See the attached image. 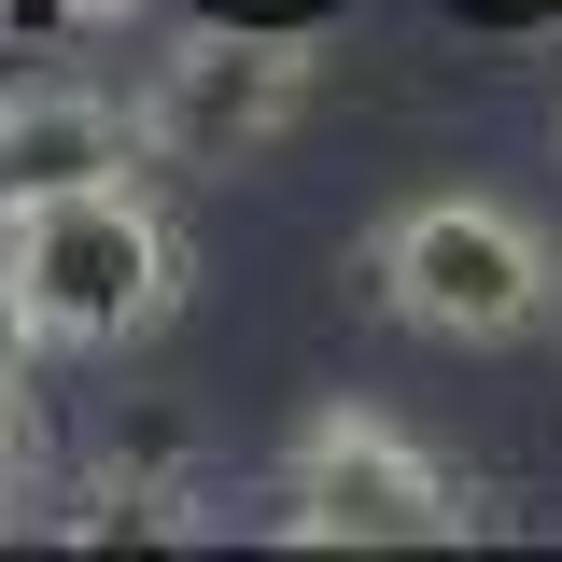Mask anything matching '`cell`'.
<instances>
[{
    "label": "cell",
    "mask_w": 562,
    "mask_h": 562,
    "mask_svg": "<svg viewBox=\"0 0 562 562\" xmlns=\"http://www.w3.org/2000/svg\"><path fill=\"white\" fill-rule=\"evenodd\" d=\"M57 535H85V549H113V535H211V479L183 436H113L99 464H85V506H70Z\"/></svg>",
    "instance_id": "cell-6"
},
{
    "label": "cell",
    "mask_w": 562,
    "mask_h": 562,
    "mask_svg": "<svg viewBox=\"0 0 562 562\" xmlns=\"http://www.w3.org/2000/svg\"><path fill=\"white\" fill-rule=\"evenodd\" d=\"M43 506V408H29V338L0 324V535H29Z\"/></svg>",
    "instance_id": "cell-7"
},
{
    "label": "cell",
    "mask_w": 562,
    "mask_h": 562,
    "mask_svg": "<svg viewBox=\"0 0 562 562\" xmlns=\"http://www.w3.org/2000/svg\"><path fill=\"white\" fill-rule=\"evenodd\" d=\"M140 169V113L99 85H0V198H43V183H99Z\"/></svg>",
    "instance_id": "cell-5"
},
{
    "label": "cell",
    "mask_w": 562,
    "mask_h": 562,
    "mask_svg": "<svg viewBox=\"0 0 562 562\" xmlns=\"http://www.w3.org/2000/svg\"><path fill=\"white\" fill-rule=\"evenodd\" d=\"M310 85H324L310 29L211 14L198 43H169V57H155V85L127 99V113H140V169H254V155H281V140H295Z\"/></svg>",
    "instance_id": "cell-4"
},
{
    "label": "cell",
    "mask_w": 562,
    "mask_h": 562,
    "mask_svg": "<svg viewBox=\"0 0 562 562\" xmlns=\"http://www.w3.org/2000/svg\"><path fill=\"white\" fill-rule=\"evenodd\" d=\"M183 310V225L140 169L0 198V324L29 351H140Z\"/></svg>",
    "instance_id": "cell-1"
},
{
    "label": "cell",
    "mask_w": 562,
    "mask_h": 562,
    "mask_svg": "<svg viewBox=\"0 0 562 562\" xmlns=\"http://www.w3.org/2000/svg\"><path fill=\"white\" fill-rule=\"evenodd\" d=\"M281 535L295 549H450V535H479V506L408 422L310 408L281 436Z\"/></svg>",
    "instance_id": "cell-3"
},
{
    "label": "cell",
    "mask_w": 562,
    "mask_h": 562,
    "mask_svg": "<svg viewBox=\"0 0 562 562\" xmlns=\"http://www.w3.org/2000/svg\"><path fill=\"white\" fill-rule=\"evenodd\" d=\"M366 295L408 338L506 351V338H535L562 310V254L506 198H408V211H380V239H366Z\"/></svg>",
    "instance_id": "cell-2"
}]
</instances>
